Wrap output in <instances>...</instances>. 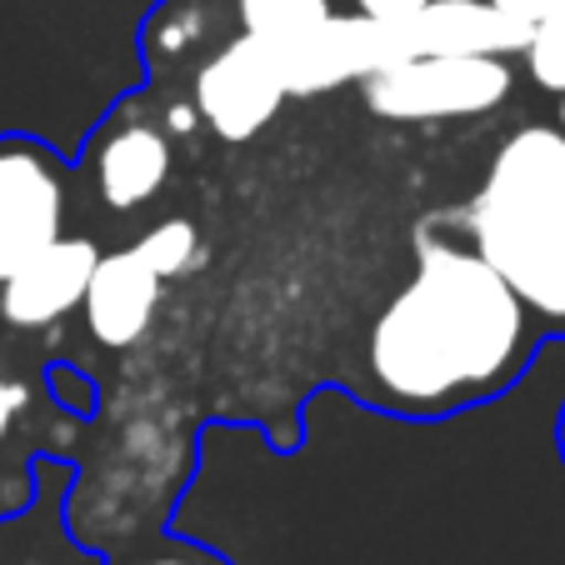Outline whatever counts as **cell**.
Listing matches in <instances>:
<instances>
[{
	"instance_id": "cell-1",
	"label": "cell",
	"mask_w": 565,
	"mask_h": 565,
	"mask_svg": "<svg viewBox=\"0 0 565 565\" xmlns=\"http://www.w3.org/2000/svg\"><path fill=\"white\" fill-rule=\"evenodd\" d=\"M525 351V300L470 246L416 241V276L371 331V375L406 411H456L511 381Z\"/></svg>"
},
{
	"instance_id": "cell-2",
	"label": "cell",
	"mask_w": 565,
	"mask_h": 565,
	"mask_svg": "<svg viewBox=\"0 0 565 565\" xmlns=\"http://www.w3.org/2000/svg\"><path fill=\"white\" fill-rule=\"evenodd\" d=\"M476 250L531 310L565 320V130L521 126L466 211Z\"/></svg>"
},
{
	"instance_id": "cell-3",
	"label": "cell",
	"mask_w": 565,
	"mask_h": 565,
	"mask_svg": "<svg viewBox=\"0 0 565 565\" xmlns=\"http://www.w3.org/2000/svg\"><path fill=\"white\" fill-rule=\"evenodd\" d=\"M505 55H411L365 81V106L385 120L486 116L511 96Z\"/></svg>"
},
{
	"instance_id": "cell-4",
	"label": "cell",
	"mask_w": 565,
	"mask_h": 565,
	"mask_svg": "<svg viewBox=\"0 0 565 565\" xmlns=\"http://www.w3.org/2000/svg\"><path fill=\"white\" fill-rule=\"evenodd\" d=\"M286 75L290 96H320L345 81H371L375 71L406 61V35L401 25L371 21V15H326L306 35L290 41H266Z\"/></svg>"
},
{
	"instance_id": "cell-5",
	"label": "cell",
	"mask_w": 565,
	"mask_h": 565,
	"mask_svg": "<svg viewBox=\"0 0 565 565\" xmlns=\"http://www.w3.org/2000/svg\"><path fill=\"white\" fill-rule=\"evenodd\" d=\"M286 96L290 90L276 55L250 31H241L231 45H221V55L195 81V110L225 140H250L260 126H270V116L280 110Z\"/></svg>"
},
{
	"instance_id": "cell-6",
	"label": "cell",
	"mask_w": 565,
	"mask_h": 565,
	"mask_svg": "<svg viewBox=\"0 0 565 565\" xmlns=\"http://www.w3.org/2000/svg\"><path fill=\"white\" fill-rule=\"evenodd\" d=\"M65 221L61 166L41 146L0 140V280H11Z\"/></svg>"
},
{
	"instance_id": "cell-7",
	"label": "cell",
	"mask_w": 565,
	"mask_h": 565,
	"mask_svg": "<svg viewBox=\"0 0 565 565\" xmlns=\"http://www.w3.org/2000/svg\"><path fill=\"white\" fill-rule=\"evenodd\" d=\"M100 266L96 241L86 235H55L51 246H41L11 280H0V316L21 326V331H41L71 316L75 306H86L90 276Z\"/></svg>"
},
{
	"instance_id": "cell-8",
	"label": "cell",
	"mask_w": 565,
	"mask_h": 565,
	"mask_svg": "<svg viewBox=\"0 0 565 565\" xmlns=\"http://www.w3.org/2000/svg\"><path fill=\"white\" fill-rule=\"evenodd\" d=\"M411 55H511L525 51L531 25L511 21L495 0H430L416 21L401 25Z\"/></svg>"
},
{
	"instance_id": "cell-9",
	"label": "cell",
	"mask_w": 565,
	"mask_h": 565,
	"mask_svg": "<svg viewBox=\"0 0 565 565\" xmlns=\"http://www.w3.org/2000/svg\"><path fill=\"white\" fill-rule=\"evenodd\" d=\"M160 286L166 280L140 260V250H116V256H100L96 276H90V290H86V326L100 345L110 351H126L136 345L140 335L150 331L156 320V306H160Z\"/></svg>"
},
{
	"instance_id": "cell-10",
	"label": "cell",
	"mask_w": 565,
	"mask_h": 565,
	"mask_svg": "<svg viewBox=\"0 0 565 565\" xmlns=\"http://www.w3.org/2000/svg\"><path fill=\"white\" fill-rule=\"evenodd\" d=\"M171 175V146L150 126H120L106 136L96 160V185L110 211H136Z\"/></svg>"
},
{
	"instance_id": "cell-11",
	"label": "cell",
	"mask_w": 565,
	"mask_h": 565,
	"mask_svg": "<svg viewBox=\"0 0 565 565\" xmlns=\"http://www.w3.org/2000/svg\"><path fill=\"white\" fill-rule=\"evenodd\" d=\"M331 11V0H241V21L250 35L260 41H290V35H306L310 25H320Z\"/></svg>"
},
{
	"instance_id": "cell-12",
	"label": "cell",
	"mask_w": 565,
	"mask_h": 565,
	"mask_svg": "<svg viewBox=\"0 0 565 565\" xmlns=\"http://www.w3.org/2000/svg\"><path fill=\"white\" fill-rule=\"evenodd\" d=\"M525 65H531L535 86H545L551 96H565V0H551L531 25L525 41Z\"/></svg>"
},
{
	"instance_id": "cell-13",
	"label": "cell",
	"mask_w": 565,
	"mask_h": 565,
	"mask_svg": "<svg viewBox=\"0 0 565 565\" xmlns=\"http://www.w3.org/2000/svg\"><path fill=\"white\" fill-rule=\"evenodd\" d=\"M136 250L160 280H171V276H181V270L195 266V256H201V235H195L191 221L175 215V221L150 225V231L136 241Z\"/></svg>"
},
{
	"instance_id": "cell-14",
	"label": "cell",
	"mask_w": 565,
	"mask_h": 565,
	"mask_svg": "<svg viewBox=\"0 0 565 565\" xmlns=\"http://www.w3.org/2000/svg\"><path fill=\"white\" fill-rule=\"evenodd\" d=\"M126 565H225V561L211 551H201V545H160V551H146Z\"/></svg>"
},
{
	"instance_id": "cell-15",
	"label": "cell",
	"mask_w": 565,
	"mask_h": 565,
	"mask_svg": "<svg viewBox=\"0 0 565 565\" xmlns=\"http://www.w3.org/2000/svg\"><path fill=\"white\" fill-rule=\"evenodd\" d=\"M430 0H355V11L371 15V21H385V25H406L426 11Z\"/></svg>"
},
{
	"instance_id": "cell-16",
	"label": "cell",
	"mask_w": 565,
	"mask_h": 565,
	"mask_svg": "<svg viewBox=\"0 0 565 565\" xmlns=\"http://www.w3.org/2000/svg\"><path fill=\"white\" fill-rule=\"evenodd\" d=\"M21 406H25V385H15V381H6V375H0V440H6L11 420L21 416Z\"/></svg>"
},
{
	"instance_id": "cell-17",
	"label": "cell",
	"mask_w": 565,
	"mask_h": 565,
	"mask_svg": "<svg viewBox=\"0 0 565 565\" xmlns=\"http://www.w3.org/2000/svg\"><path fill=\"white\" fill-rule=\"evenodd\" d=\"M495 6H501V11L511 15V21H521V25H535V15H541L545 6H551V0H495Z\"/></svg>"
},
{
	"instance_id": "cell-18",
	"label": "cell",
	"mask_w": 565,
	"mask_h": 565,
	"mask_svg": "<svg viewBox=\"0 0 565 565\" xmlns=\"http://www.w3.org/2000/svg\"><path fill=\"white\" fill-rule=\"evenodd\" d=\"M561 450H565V416H561Z\"/></svg>"
},
{
	"instance_id": "cell-19",
	"label": "cell",
	"mask_w": 565,
	"mask_h": 565,
	"mask_svg": "<svg viewBox=\"0 0 565 565\" xmlns=\"http://www.w3.org/2000/svg\"><path fill=\"white\" fill-rule=\"evenodd\" d=\"M561 126H565V96H561Z\"/></svg>"
}]
</instances>
